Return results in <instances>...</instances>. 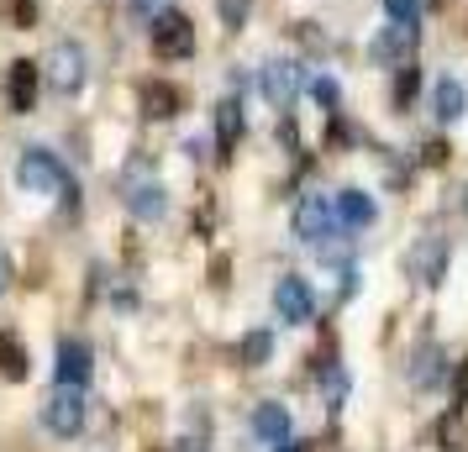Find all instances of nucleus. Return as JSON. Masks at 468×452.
Returning a JSON list of instances; mask_svg holds the SVG:
<instances>
[{
	"mask_svg": "<svg viewBox=\"0 0 468 452\" xmlns=\"http://www.w3.org/2000/svg\"><path fill=\"white\" fill-rule=\"evenodd\" d=\"M442 373H447V352H442L437 342H421L416 352H410V368H405V379L421 389V394L442 384Z\"/></svg>",
	"mask_w": 468,
	"mask_h": 452,
	"instance_id": "14",
	"label": "nucleus"
},
{
	"mask_svg": "<svg viewBox=\"0 0 468 452\" xmlns=\"http://www.w3.org/2000/svg\"><path fill=\"white\" fill-rule=\"evenodd\" d=\"M137 106H143L148 121H174L179 106H185V95H179L174 85H164V79H148V85L137 89Z\"/></svg>",
	"mask_w": 468,
	"mask_h": 452,
	"instance_id": "15",
	"label": "nucleus"
},
{
	"mask_svg": "<svg viewBox=\"0 0 468 452\" xmlns=\"http://www.w3.org/2000/svg\"><path fill=\"white\" fill-rule=\"evenodd\" d=\"M148 37H153V53H158L164 64H185L195 53V26L179 5H158V11H153Z\"/></svg>",
	"mask_w": 468,
	"mask_h": 452,
	"instance_id": "1",
	"label": "nucleus"
},
{
	"mask_svg": "<svg viewBox=\"0 0 468 452\" xmlns=\"http://www.w3.org/2000/svg\"><path fill=\"white\" fill-rule=\"evenodd\" d=\"M274 316L290 326H305L311 316H316V289H311V279H300V274H284V279L274 284Z\"/></svg>",
	"mask_w": 468,
	"mask_h": 452,
	"instance_id": "9",
	"label": "nucleus"
},
{
	"mask_svg": "<svg viewBox=\"0 0 468 452\" xmlns=\"http://www.w3.org/2000/svg\"><path fill=\"white\" fill-rule=\"evenodd\" d=\"M431 116L442 121V127H452V121H463L468 116V89L447 74V79H437V89H431Z\"/></svg>",
	"mask_w": 468,
	"mask_h": 452,
	"instance_id": "16",
	"label": "nucleus"
},
{
	"mask_svg": "<svg viewBox=\"0 0 468 452\" xmlns=\"http://www.w3.org/2000/svg\"><path fill=\"white\" fill-rule=\"evenodd\" d=\"M258 89H263V100L274 110H290L295 95L305 89V64L300 58H269V64L258 68Z\"/></svg>",
	"mask_w": 468,
	"mask_h": 452,
	"instance_id": "6",
	"label": "nucleus"
},
{
	"mask_svg": "<svg viewBox=\"0 0 468 452\" xmlns=\"http://www.w3.org/2000/svg\"><path fill=\"white\" fill-rule=\"evenodd\" d=\"M122 205H127L137 221H164L169 215V190L158 179H127L122 184Z\"/></svg>",
	"mask_w": 468,
	"mask_h": 452,
	"instance_id": "11",
	"label": "nucleus"
},
{
	"mask_svg": "<svg viewBox=\"0 0 468 452\" xmlns=\"http://www.w3.org/2000/svg\"><path fill=\"white\" fill-rule=\"evenodd\" d=\"M90 421V400H85V389H74V384H58L53 394L43 400V426L53 431V436H80Z\"/></svg>",
	"mask_w": 468,
	"mask_h": 452,
	"instance_id": "5",
	"label": "nucleus"
},
{
	"mask_svg": "<svg viewBox=\"0 0 468 452\" xmlns=\"http://www.w3.org/2000/svg\"><path fill=\"white\" fill-rule=\"evenodd\" d=\"M242 127H248V110H242L237 95H227V100L216 106V148H221V158L242 142Z\"/></svg>",
	"mask_w": 468,
	"mask_h": 452,
	"instance_id": "17",
	"label": "nucleus"
},
{
	"mask_svg": "<svg viewBox=\"0 0 468 452\" xmlns=\"http://www.w3.org/2000/svg\"><path fill=\"white\" fill-rule=\"evenodd\" d=\"M43 79L58 89V95H80L85 79H90V53L74 43V37H58L43 58Z\"/></svg>",
	"mask_w": 468,
	"mask_h": 452,
	"instance_id": "3",
	"label": "nucleus"
},
{
	"mask_svg": "<svg viewBox=\"0 0 468 452\" xmlns=\"http://www.w3.org/2000/svg\"><path fill=\"white\" fill-rule=\"evenodd\" d=\"M416 89H421V74H416V64L395 68V110L410 106V100H416Z\"/></svg>",
	"mask_w": 468,
	"mask_h": 452,
	"instance_id": "21",
	"label": "nucleus"
},
{
	"mask_svg": "<svg viewBox=\"0 0 468 452\" xmlns=\"http://www.w3.org/2000/svg\"><path fill=\"white\" fill-rule=\"evenodd\" d=\"M311 95H316V100H321L326 110H337V106H342V85L332 79V74H321V79H311Z\"/></svg>",
	"mask_w": 468,
	"mask_h": 452,
	"instance_id": "24",
	"label": "nucleus"
},
{
	"mask_svg": "<svg viewBox=\"0 0 468 452\" xmlns=\"http://www.w3.org/2000/svg\"><path fill=\"white\" fill-rule=\"evenodd\" d=\"M389 22H421V0H384Z\"/></svg>",
	"mask_w": 468,
	"mask_h": 452,
	"instance_id": "25",
	"label": "nucleus"
},
{
	"mask_svg": "<svg viewBox=\"0 0 468 452\" xmlns=\"http://www.w3.org/2000/svg\"><path fill=\"white\" fill-rule=\"evenodd\" d=\"M90 373H95V363H90V347L80 342V337H64V342H58V363H53V379H58V384L85 389V384H90Z\"/></svg>",
	"mask_w": 468,
	"mask_h": 452,
	"instance_id": "13",
	"label": "nucleus"
},
{
	"mask_svg": "<svg viewBox=\"0 0 468 452\" xmlns=\"http://www.w3.org/2000/svg\"><path fill=\"white\" fill-rule=\"evenodd\" d=\"M16 184L27 194H64L69 190L64 158L53 148H22V158H16Z\"/></svg>",
	"mask_w": 468,
	"mask_h": 452,
	"instance_id": "2",
	"label": "nucleus"
},
{
	"mask_svg": "<svg viewBox=\"0 0 468 452\" xmlns=\"http://www.w3.org/2000/svg\"><path fill=\"white\" fill-rule=\"evenodd\" d=\"M332 211H337V226H347V232H368V226H374V215H379V211H374V194L353 190V184L332 194Z\"/></svg>",
	"mask_w": 468,
	"mask_h": 452,
	"instance_id": "12",
	"label": "nucleus"
},
{
	"mask_svg": "<svg viewBox=\"0 0 468 452\" xmlns=\"http://www.w3.org/2000/svg\"><path fill=\"white\" fill-rule=\"evenodd\" d=\"M37 85H43V64L16 58L11 74H5V110H11V116H27V110L37 106Z\"/></svg>",
	"mask_w": 468,
	"mask_h": 452,
	"instance_id": "10",
	"label": "nucleus"
},
{
	"mask_svg": "<svg viewBox=\"0 0 468 452\" xmlns=\"http://www.w3.org/2000/svg\"><path fill=\"white\" fill-rule=\"evenodd\" d=\"M269 358H274V331H269V326H253V331L242 337V363H248V368H263Z\"/></svg>",
	"mask_w": 468,
	"mask_h": 452,
	"instance_id": "19",
	"label": "nucleus"
},
{
	"mask_svg": "<svg viewBox=\"0 0 468 452\" xmlns=\"http://www.w3.org/2000/svg\"><path fill=\"white\" fill-rule=\"evenodd\" d=\"M216 16L227 32H242L248 26V0H216Z\"/></svg>",
	"mask_w": 468,
	"mask_h": 452,
	"instance_id": "23",
	"label": "nucleus"
},
{
	"mask_svg": "<svg viewBox=\"0 0 468 452\" xmlns=\"http://www.w3.org/2000/svg\"><path fill=\"white\" fill-rule=\"evenodd\" d=\"M0 373L5 379H27V352L11 331H0Z\"/></svg>",
	"mask_w": 468,
	"mask_h": 452,
	"instance_id": "20",
	"label": "nucleus"
},
{
	"mask_svg": "<svg viewBox=\"0 0 468 452\" xmlns=\"http://www.w3.org/2000/svg\"><path fill=\"white\" fill-rule=\"evenodd\" d=\"M463 211H468V190H463Z\"/></svg>",
	"mask_w": 468,
	"mask_h": 452,
	"instance_id": "29",
	"label": "nucleus"
},
{
	"mask_svg": "<svg viewBox=\"0 0 468 452\" xmlns=\"http://www.w3.org/2000/svg\"><path fill=\"white\" fill-rule=\"evenodd\" d=\"M274 452H305V447H300L295 436H290V442H279V447H274Z\"/></svg>",
	"mask_w": 468,
	"mask_h": 452,
	"instance_id": "28",
	"label": "nucleus"
},
{
	"mask_svg": "<svg viewBox=\"0 0 468 452\" xmlns=\"http://www.w3.org/2000/svg\"><path fill=\"white\" fill-rule=\"evenodd\" d=\"M5 289H11V253L0 247V295H5Z\"/></svg>",
	"mask_w": 468,
	"mask_h": 452,
	"instance_id": "27",
	"label": "nucleus"
},
{
	"mask_svg": "<svg viewBox=\"0 0 468 452\" xmlns=\"http://www.w3.org/2000/svg\"><path fill=\"white\" fill-rule=\"evenodd\" d=\"M253 436L258 442H290L295 436V421H290V405H258L253 410Z\"/></svg>",
	"mask_w": 468,
	"mask_h": 452,
	"instance_id": "18",
	"label": "nucleus"
},
{
	"mask_svg": "<svg viewBox=\"0 0 468 452\" xmlns=\"http://www.w3.org/2000/svg\"><path fill=\"white\" fill-rule=\"evenodd\" d=\"M321 389H326V410H342V400H347V368H326V379H321Z\"/></svg>",
	"mask_w": 468,
	"mask_h": 452,
	"instance_id": "22",
	"label": "nucleus"
},
{
	"mask_svg": "<svg viewBox=\"0 0 468 452\" xmlns=\"http://www.w3.org/2000/svg\"><path fill=\"white\" fill-rule=\"evenodd\" d=\"M447 258H452V242L437 237V232H426V237H416V247H410L405 274L421 284V289H437V284L447 279Z\"/></svg>",
	"mask_w": 468,
	"mask_h": 452,
	"instance_id": "8",
	"label": "nucleus"
},
{
	"mask_svg": "<svg viewBox=\"0 0 468 452\" xmlns=\"http://www.w3.org/2000/svg\"><path fill=\"white\" fill-rule=\"evenodd\" d=\"M452 405H458V410L468 405V358L458 363V373H452Z\"/></svg>",
	"mask_w": 468,
	"mask_h": 452,
	"instance_id": "26",
	"label": "nucleus"
},
{
	"mask_svg": "<svg viewBox=\"0 0 468 452\" xmlns=\"http://www.w3.org/2000/svg\"><path fill=\"white\" fill-rule=\"evenodd\" d=\"M290 226H295V237L300 242H326L332 232H337V211H332V194H321V190H305L295 200V215H290Z\"/></svg>",
	"mask_w": 468,
	"mask_h": 452,
	"instance_id": "7",
	"label": "nucleus"
},
{
	"mask_svg": "<svg viewBox=\"0 0 468 452\" xmlns=\"http://www.w3.org/2000/svg\"><path fill=\"white\" fill-rule=\"evenodd\" d=\"M416 47H421V26L416 22H384L368 37V58L379 68H405V64H416Z\"/></svg>",
	"mask_w": 468,
	"mask_h": 452,
	"instance_id": "4",
	"label": "nucleus"
}]
</instances>
